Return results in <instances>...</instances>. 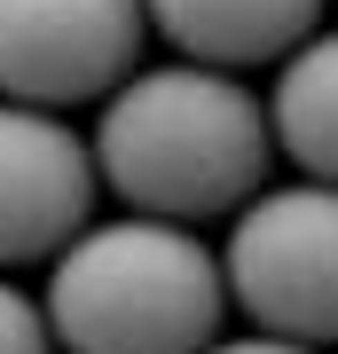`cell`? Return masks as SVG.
Instances as JSON below:
<instances>
[{
    "label": "cell",
    "instance_id": "277c9868",
    "mask_svg": "<svg viewBox=\"0 0 338 354\" xmlns=\"http://www.w3.org/2000/svg\"><path fill=\"white\" fill-rule=\"evenodd\" d=\"M150 8L142 0H0V102L79 111L134 79Z\"/></svg>",
    "mask_w": 338,
    "mask_h": 354
},
{
    "label": "cell",
    "instance_id": "52a82bcc",
    "mask_svg": "<svg viewBox=\"0 0 338 354\" xmlns=\"http://www.w3.org/2000/svg\"><path fill=\"white\" fill-rule=\"evenodd\" d=\"M267 127H276V150L299 165V181L338 189V32H314L307 48L283 55Z\"/></svg>",
    "mask_w": 338,
    "mask_h": 354
},
{
    "label": "cell",
    "instance_id": "5b68a950",
    "mask_svg": "<svg viewBox=\"0 0 338 354\" xmlns=\"http://www.w3.org/2000/svg\"><path fill=\"white\" fill-rule=\"evenodd\" d=\"M95 142H79L55 111L0 102V268L71 252L95 228Z\"/></svg>",
    "mask_w": 338,
    "mask_h": 354
},
{
    "label": "cell",
    "instance_id": "9c48e42d",
    "mask_svg": "<svg viewBox=\"0 0 338 354\" xmlns=\"http://www.w3.org/2000/svg\"><path fill=\"white\" fill-rule=\"evenodd\" d=\"M205 354H323V346H299V339H267V330H252V339H213Z\"/></svg>",
    "mask_w": 338,
    "mask_h": 354
},
{
    "label": "cell",
    "instance_id": "8992f818",
    "mask_svg": "<svg viewBox=\"0 0 338 354\" xmlns=\"http://www.w3.org/2000/svg\"><path fill=\"white\" fill-rule=\"evenodd\" d=\"M150 24L173 39L189 64L205 71H252V64H283L291 48H307L323 0H142Z\"/></svg>",
    "mask_w": 338,
    "mask_h": 354
},
{
    "label": "cell",
    "instance_id": "7a4b0ae2",
    "mask_svg": "<svg viewBox=\"0 0 338 354\" xmlns=\"http://www.w3.org/2000/svg\"><path fill=\"white\" fill-rule=\"evenodd\" d=\"M39 307L71 354H205L228 315V276L197 228L126 213L55 252Z\"/></svg>",
    "mask_w": 338,
    "mask_h": 354
},
{
    "label": "cell",
    "instance_id": "ba28073f",
    "mask_svg": "<svg viewBox=\"0 0 338 354\" xmlns=\"http://www.w3.org/2000/svg\"><path fill=\"white\" fill-rule=\"evenodd\" d=\"M0 354H55V330H48V307L32 291H16L0 276Z\"/></svg>",
    "mask_w": 338,
    "mask_h": 354
},
{
    "label": "cell",
    "instance_id": "3957f363",
    "mask_svg": "<svg viewBox=\"0 0 338 354\" xmlns=\"http://www.w3.org/2000/svg\"><path fill=\"white\" fill-rule=\"evenodd\" d=\"M220 276H228V299L267 339L330 346L338 339V189L330 181L260 189L228 221Z\"/></svg>",
    "mask_w": 338,
    "mask_h": 354
},
{
    "label": "cell",
    "instance_id": "6da1fadb",
    "mask_svg": "<svg viewBox=\"0 0 338 354\" xmlns=\"http://www.w3.org/2000/svg\"><path fill=\"white\" fill-rule=\"evenodd\" d=\"M276 158L260 95L205 64L134 71L95 118V174L150 221H213L244 213L260 197V174Z\"/></svg>",
    "mask_w": 338,
    "mask_h": 354
}]
</instances>
